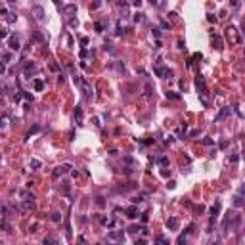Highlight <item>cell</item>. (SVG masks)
Here are the masks:
<instances>
[{"label": "cell", "mask_w": 245, "mask_h": 245, "mask_svg": "<svg viewBox=\"0 0 245 245\" xmlns=\"http://www.w3.org/2000/svg\"><path fill=\"white\" fill-rule=\"evenodd\" d=\"M103 50H113V46H111V42H105V44H103Z\"/></svg>", "instance_id": "40"}, {"label": "cell", "mask_w": 245, "mask_h": 245, "mask_svg": "<svg viewBox=\"0 0 245 245\" xmlns=\"http://www.w3.org/2000/svg\"><path fill=\"white\" fill-rule=\"evenodd\" d=\"M228 115H230V107H222V109H220V113H218V115L214 117V123H218V121H222V119H226Z\"/></svg>", "instance_id": "14"}, {"label": "cell", "mask_w": 245, "mask_h": 245, "mask_svg": "<svg viewBox=\"0 0 245 245\" xmlns=\"http://www.w3.org/2000/svg\"><path fill=\"white\" fill-rule=\"evenodd\" d=\"M237 194H239V195H241V197H243V199H245V184H243V186H241V188H239V192H237Z\"/></svg>", "instance_id": "38"}, {"label": "cell", "mask_w": 245, "mask_h": 245, "mask_svg": "<svg viewBox=\"0 0 245 245\" xmlns=\"http://www.w3.org/2000/svg\"><path fill=\"white\" fill-rule=\"evenodd\" d=\"M0 37H2V38H8V29H6V27L0 29Z\"/></svg>", "instance_id": "34"}, {"label": "cell", "mask_w": 245, "mask_h": 245, "mask_svg": "<svg viewBox=\"0 0 245 245\" xmlns=\"http://www.w3.org/2000/svg\"><path fill=\"white\" fill-rule=\"evenodd\" d=\"M237 6H239V2H237V0H232V8H237Z\"/></svg>", "instance_id": "48"}, {"label": "cell", "mask_w": 245, "mask_h": 245, "mask_svg": "<svg viewBox=\"0 0 245 245\" xmlns=\"http://www.w3.org/2000/svg\"><path fill=\"white\" fill-rule=\"evenodd\" d=\"M8 46H10V50H14V52H17L19 50V38L15 37H10V40H8Z\"/></svg>", "instance_id": "11"}, {"label": "cell", "mask_w": 245, "mask_h": 245, "mask_svg": "<svg viewBox=\"0 0 245 245\" xmlns=\"http://www.w3.org/2000/svg\"><path fill=\"white\" fill-rule=\"evenodd\" d=\"M237 222H239V214L236 211H228L224 217V222H222V232H228V228H234Z\"/></svg>", "instance_id": "1"}, {"label": "cell", "mask_w": 245, "mask_h": 245, "mask_svg": "<svg viewBox=\"0 0 245 245\" xmlns=\"http://www.w3.org/2000/svg\"><path fill=\"white\" fill-rule=\"evenodd\" d=\"M224 35H226V40L230 42V44H239V42H241L237 29L232 27V25H230V27H226V33H224Z\"/></svg>", "instance_id": "2"}, {"label": "cell", "mask_w": 245, "mask_h": 245, "mask_svg": "<svg viewBox=\"0 0 245 245\" xmlns=\"http://www.w3.org/2000/svg\"><path fill=\"white\" fill-rule=\"evenodd\" d=\"M125 213H126V217H128V218H136V217L140 214V213H138V207H136V203H134V205H130V207L126 209Z\"/></svg>", "instance_id": "12"}, {"label": "cell", "mask_w": 245, "mask_h": 245, "mask_svg": "<svg viewBox=\"0 0 245 245\" xmlns=\"http://www.w3.org/2000/svg\"><path fill=\"white\" fill-rule=\"evenodd\" d=\"M159 165H169V159H167V157H161V159H159Z\"/></svg>", "instance_id": "41"}, {"label": "cell", "mask_w": 245, "mask_h": 245, "mask_svg": "<svg viewBox=\"0 0 245 245\" xmlns=\"http://www.w3.org/2000/svg\"><path fill=\"white\" fill-rule=\"evenodd\" d=\"M151 35H153L155 38H159V37H161V29H153V31H151Z\"/></svg>", "instance_id": "36"}, {"label": "cell", "mask_w": 245, "mask_h": 245, "mask_svg": "<svg viewBox=\"0 0 245 245\" xmlns=\"http://www.w3.org/2000/svg\"><path fill=\"white\" fill-rule=\"evenodd\" d=\"M117 35H121V33H125V31H123V23H121V21H119V23H117Z\"/></svg>", "instance_id": "37"}, {"label": "cell", "mask_w": 245, "mask_h": 245, "mask_svg": "<svg viewBox=\"0 0 245 245\" xmlns=\"http://www.w3.org/2000/svg\"><path fill=\"white\" fill-rule=\"evenodd\" d=\"M109 237L111 239H125V236H123V230H119V232H109Z\"/></svg>", "instance_id": "20"}, {"label": "cell", "mask_w": 245, "mask_h": 245, "mask_svg": "<svg viewBox=\"0 0 245 245\" xmlns=\"http://www.w3.org/2000/svg\"><path fill=\"white\" fill-rule=\"evenodd\" d=\"M132 19H134L136 23H142V21H144V14H142V12H138V14H134V17H132Z\"/></svg>", "instance_id": "26"}, {"label": "cell", "mask_w": 245, "mask_h": 245, "mask_svg": "<svg viewBox=\"0 0 245 245\" xmlns=\"http://www.w3.org/2000/svg\"><path fill=\"white\" fill-rule=\"evenodd\" d=\"M207 19H209V21H211V23H217V17H214L213 14H209V15H207Z\"/></svg>", "instance_id": "39"}, {"label": "cell", "mask_w": 245, "mask_h": 245, "mask_svg": "<svg viewBox=\"0 0 245 245\" xmlns=\"http://www.w3.org/2000/svg\"><path fill=\"white\" fill-rule=\"evenodd\" d=\"M132 6H142V0H132Z\"/></svg>", "instance_id": "46"}, {"label": "cell", "mask_w": 245, "mask_h": 245, "mask_svg": "<svg viewBox=\"0 0 245 245\" xmlns=\"http://www.w3.org/2000/svg\"><path fill=\"white\" fill-rule=\"evenodd\" d=\"M69 171H71V165H69V163H61V165L56 167V171L52 172V176H54V178H60V176L67 174Z\"/></svg>", "instance_id": "3"}, {"label": "cell", "mask_w": 245, "mask_h": 245, "mask_svg": "<svg viewBox=\"0 0 245 245\" xmlns=\"http://www.w3.org/2000/svg\"><path fill=\"white\" fill-rule=\"evenodd\" d=\"M33 88H35L37 92H42V90H44V83H42L40 79H35L33 81Z\"/></svg>", "instance_id": "17"}, {"label": "cell", "mask_w": 245, "mask_h": 245, "mask_svg": "<svg viewBox=\"0 0 245 245\" xmlns=\"http://www.w3.org/2000/svg\"><path fill=\"white\" fill-rule=\"evenodd\" d=\"M35 69H37V67H35L33 61H23V75H25V79H29V75H31Z\"/></svg>", "instance_id": "9"}, {"label": "cell", "mask_w": 245, "mask_h": 245, "mask_svg": "<svg viewBox=\"0 0 245 245\" xmlns=\"http://www.w3.org/2000/svg\"><path fill=\"white\" fill-rule=\"evenodd\" d=\"M192 58H194V60H201V54H199V52H195V54L192 56Z\"/></svg>", "instance_id": "45"}, {"label": "cell", "mask_w": 245, "mask_h": 245, "mask_svg": "<svg viewBox=\"0 0 245 245\" xmlns=\"http://www.w3.org/2000/svg\"><path fill=\"white\" fill-rule=\"evenodd\" d=\"M211 38H213V44H214V48H217V50H222V40H220V37H218V35H214V33H211Z\"/></svg>", "instance_id": "15"}, {"label": "cell", "mask_w": 245, "mask_h": 245, "mask_svg": "<svg viewBox=\"0 0 245 245\" xmlns=\"http://www.w3.org/2000/svg\"><path fill=\"white\" fill-rule=\"evenodd\" d=\"M37 132H38V126H33V128H31V130H29V132H27V136H25V140H29V138H31L33 134H37Z\"/></svg>", "instance_id": "28"}, {"label": "cell", "mask_w": 245, "mask_h": 245, "mask_svg": "<svg viewBox=\"0 0 245 245\" xmlns=\"http://www.w3.org/2000/svg\"><path fill=\"white\" fill-rule=\"evenodd\" d=\"M75 119H77L79 125H83V109H81V105L75 107Z\"/></svg>", "instance_id": "19"}, {"label": "cell", "mask_w": 245, "mask_h": 245, "mask_svg": "<svg viewBox=\"0 0 245 245\" xmlns=\"http://www.w3.org/2000/svg\"><path fill=\"white\" fill-rule=\"evenodd\" d=\"M167 98H171V100H178V98H180V94H176V92H167Z\"/></svg>", "instance_id": "31"}, {"label": "cell", "mask_w": 245, "mask_h": 245, "mask_svg": "<svg viewBox=\"0 0 245 245\" xmlns=\"http://www.w3.org/2000/svg\"><path fill=\"white\" fill-rule=\"evenodd\" d=\"M119 10L123 14H126V12H128V4H126V2H119Z\"/></svg>", "instance_id": "29"}, {"label": "cell", "mask_w": 245, "mask_h": 245, "mask_svg": "<svg viewBox=\"0 0 245 245\" xmlns=\"http://www.w3.org/2000/svg\"><path fill=\"white\" fill-rule=\"evenodd\" d=\"M31 15L35 17V21H44V8L42 6H35L31 10Z\"/></svg>", "instance_id": "6"}, {"label": "cell", "mask_w": 245, "mask_h": 245, "mask_svg": "<svg viewBox=\"0 0 245 245\" xmlns=\"http://www.w3.org/2000/svg\"><path fill=\"white\" fill-rule=\"evenodd\" d=\"M243 205H245V199L241 197L239 194H236V195H234V207L239 209V207H243Z\"/></svg>", "instance_id": "16"}, {"label": "cell", "mask_w": 245, "mask_h": 245, "mask_svg": "<svg viewBox=\"0 0 245 245\" xmlns=\"http://www.w3.org/2000/svg\"><path fill=\"white\" fill-rule=\"evenodd\" d=\"M228 161H230V163H237V161H239V157L234 153V155H230V157H228Z\"/></svg>", "instance_id": "35"}, {"label": "cell", "mask_w": 245, "mask_h": 245, "mask_svg": "<svg viewBox=\"0 0 245 245\" xmlns=\"http://www.w3.org/2000/svg\"><path fill=\"white\" fill-rule=\"evenodd\" d=\"M94 27H96V31H98V33H103V23H102V21H98Z\"/></svg>", "instance_id": "32"}, {"label": "cell", "mask_w": 245, "mask_h": 245, "mask_svg": "<svg viewBox=\"0 0 245 245\" xmlns=\"http://www.w3.org/2000/svg\"><path fill=\"white\" fill-rule=\"evenodd\" d=\"M149 4H151V6H157V4H159V0H149Z\"/></svg>", "instance_id": "49"}, {"label": "cell", "mask_w": 245, "mask_h": 245, "mask_svg": "<svg viewBox=\"0 0 245 245\" xmlns=\"http://www.w3.org/2000/svg\"><path fill=\"white\" fill-rule=\"evenodd\" d=\"M35 209V199H21V205H19V211L23 213H29Z\"/></svg>", "instance_id": "5"}, {"label": "cell", "mask_w": 245, "mask_h": 245, "mask_svg": "<svg viewBox=\"0 0 245 245\" xmlns=\"http://www.w3.org/2000/svg\"><path fill=\"white\" fill-rule=\"evenodd\" d=\"M8 2H17V0H8Z\"/></svg>", "instance_id": "51"}, {"label": "cell", "mask_w": 245, "mask_h": 245, "mask_svg": "<svg viewBox=\"0 0 245 245\" xmlns=\"http://www.w3.org/2000/svg\"><path fill=\"white\" fill-rule=\"evenodd\" d=\"M52 220H54V222H61V214L60 213H58V211H54V213H52Z\"/></svg>", "instance_id": "27"}, {"label": "cell", "mask_w": 245, "mask_h": 245, "mask_svg": "<svg viewBox=\"0 0 245 245\" xmlns=\"http://www.w3.org/2000/svg\"><path fill=\"white\" fill-rule=\"evenodd\" d=\"M29 167H31L33 171H37V169H40V161H38V159H31V163H29Z\"/></svg>", "instance_id": "23"}, {"label": "cell", "mask_w": 245, "mask_h": 245, "mask_svg": "<svg viewBox=\"0 0 245 245\" xmlns=\"http://www.w3.org/2000/svg\"><path fill=\"white\" fill-rule=\"evenodd\" d=\"M194 232H195V226H194V224H190V226L186 228V232H184V234H182V236H178V239H176V243H178V245L186 243V236H190V234H194Z\"/></svg>", "instance_id": "8"}, {"label": "cell", "mask_w": 245, "mask_h": 245, "mask_svg": "<svg viewBox=\"0 0 245 245\" xmlns=\"http://www.w3.org/2000/svg\"><path fill=\"white\" fill-rule=\"evenodd\" d=\"M167 228H169V230H178V218L176 217L167 218Z\"/></svg>", "instance_id": "13"}, {"label": "cell", "mask_w": 245, "mask_h": 245, "mask_svg": "<svg viewBox=\"0 0 245 245\" xmlns=\"http://www.w3.org/2000/svg\"><path fill=\"white\" fill-rule=\"evenodd\" d=\"M155 241H157V243H169V239L163 237V236H157V237H155Z\"/></svg>", "instance_id": "33"}, {"label": "cell", "mask_w": 245, "mask_h": 245, "mask_svg": "<svg viewBox=\"0 0 245 245\" xmlns=\"http://www.w3.org/2000/svg\"><path fill=\"white\" fill-rule=\"evenodd\" d=\"M195 86H197V92L201 94V96L207 94V84H205L203 75H197V77H195Z\"/></svg>", "instance_id": "4"}, {"label": "cell", "mask_w": 245, "mask_h": 245, "mask_svg": "<svg viewBox=\"0 0 245 245\" xmlns=\"http://www.w3.org/2000/svg\"><path fill=\"white\" fill-rule=\"evenodd\" d=\"M81 90H83V94H84V98H86V100H92V98H94L92 86H90L86 81H83V84H81Z\"/></svg>", "instance_id": "7"}, {"label": "cell", "mask_w": 245, "mask_h": 245, "mask_svg": "<svg viewBox=\"0 0 245 245\" xmlns=\"http://www.w3.org/2000/svg\"><path fill=\"white\" fill-rule=\"evenodd\" d=\"M161 25H163V27H165V29H171V23H169V21H165V19H163V21H161Z\"/></svg>", "instance_id": "42"}, {"label": "cell", "mask_w": 245, "mask_h": 245, "mask_svg": "<svg viewBox=\"0 0 245 245\" xmlns=\"http://www.w3.org/2000/svg\"><path fill=\"white\" fill-rule=\"evenodd\" d=\"M151 94H153V86L151 84H146V96L151 98Z\"/></svg>", "instance_id": "30"}, {"label": "cell", "mask_w": 245, "mask_h": 245, "mask_svg": "<svg viewBox=\"0 0 245 245\" xmlns=\"http://www.w3.org/2000/svg\"><path fill=\"white\" fill-rule=\"evenodd\" d=\"M144 199H146V194H138V195H134V197L130 199V201H132V203H142Z\"/></svg>", "instance_id": "21"}, {"label": "cell", "mask_w": 245, "mask_h": 245, "mask_svg": "<svg viewBox=\"0 0 245 245\" xmlns=\"http://www.w3.org/2000/svg\"><path fill=\"white\" fill-rule=\"evenodd\" d=\"M54 2H56V4H60V0H54Z\"/></svg>", "instance_id": "50"}, {"label": "cell", "mask_w": 245, "mask_h": 245, "mask_svg": "<svg viewBox=\"0 0 245 245\" xmlns=\"http://www.w3.org/2000/svg\"><path fill=\"white\" fill-rule=\"evenodd\" d=\"M128 232L130 234H140V232H144V226H130Z\"/></svg>", "instance_id": "24"}, {"label": "cell", "mask_w": 245, "mask_h": 245, "mask_svg": "<svg viewBox=\"0 0 245 245\" xmlns=\"http://www.w3.org/2000/svg\"><path fill=\"white\" fill-rule=\"evenodd\" d=\"M155 75H159V77H172V71L167 69V67H161V65H157L155 67Z\"/></svg>", "instance_id": "10"}, {"label": "cell", "mask_w": 245, "mask_h": 245, "mask_svg": "<svg viewBox=\"0 0 245 245\" xmlns=\"http://www.w3.org/2000/svg\"><path fill=\"white\" fill-rule=\"evenodd\" d=\"M10 60H12V54L10 52H2V63H10Z\"/></svg>", "instance_id": "25"}, {"label": "cell", "mask_w": 245, "mask_h": 245, "mask_svg": "<svg viewBox=\"0 0 245 245\" xmlns=\"http://www.w3.org/2000/svg\"><path fill=\"white\" fill-rule=\"evenodd\" d=\"M203 144H205V146H211V144H213V140H209V138H205V140H203Z\"/></svg>", "instance_id": "47"}, {"label": "cell", "mask_w": 245, "mask_h": 245, "mask_svg": "<svg viewBox=\"0 0 245 245\" xmlns=\"http://www.w3.org/2000/svg\"><path fill=\"white\" fill-rule=\"evenodd\" d=\"M195 211H197V213H203L205 207H203V205H199V207H195Z\"/></svg>", "instance_id": "44"}, {"label": "cell", "mask_w": 245, "mask_h": 245, "mask_svg": "<svg viewBox=\"0 0 245 245\" xmlns=\"http://www.w3.org/2000/svg\"><path fill=\"white\" fill-rule=\"evenodd\" d=\"M218 213H220V201H214V205L211 207V214H213V218H217Z\"/></svg>", "instance_id": "18"}, {"label": "cell", "mask_w": 245, "mask_h": 245, "mask_svg": "<svg viewBox=\"0 0 245 245\" xmlns=\"http://www.w3.org/2000/svg\"><path fill=\"white\" fill-rule=\"evenodd\" d=\"M50 69H52V71H60V67H58L56 63H50Z\"/></svg>", "instance_id": "43"}, {"label": "cell", "mask_w": 245, "mask_h": 245, "mask_svg": "<svg viewBox=\"0 0 245 245\" xmlns=\"http://www.w3.org/2000/svg\"><path fill=\"white\" fill-rule=\"evenodd\" d=\"M67 15H71V14H75L77 12V6H73V4H69V6H65V10H63Z\"/></svg>", "instance_id": "22"}]
</instances>
